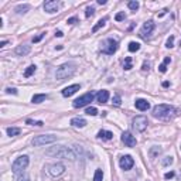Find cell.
Listing matches in <instances>:
<instances>
[{
  "mask_svg": "<svg viewBox=\"0 0 181 181\" xmlns=\"http://www.w3.org/2000/svg\"><path fill=\"white\" fill-rule=\"evenodd\" d=\"M95 14V9L92 6H89V7H86V11H85V16L89 19V17H92Z\"/></svg>",
  "mask_w": 181,
  "mask_h": 181,
  "instance_id": "d6a6232c",
  "label": "cell"
},
{
  "mask_svg": "<svg viewBox=\"0 0 181 181\" xmlns=\"http://www.w3.org/2000/svg\"><path fill=\"white\" fill-rule=\"evenodd\" d=\"M85 113L89 115V116H96V115H98V109H96V107L90 106V107H88V109H86V112H85Z\"/></svg>",
  "mask_w": 181,
  "mask_h": 181,
  "instance_id": "4dcf8cb0",
  "label": "cell"
},
{
  "mask_svg": "<svg viewBox=\"0 0 181 181\" xmlns=\"http://www.w3.org/2000/svg\"><path fill=\"white\" fill-rule=\"evenodd\" d=\"M102 178H103V171H102L101 168H98V170L95 171L94 181H102Z\"/></svg>",
  "mask_w": 181,
  "mask_h": 181,
  "instance_id": "f1b7e54d",
  "label": "cell"
},
{
  "mask_svg": "<svg viewBox=\"0 0 181 181\" xmlns=\"http://www.w3.org/2000/svg\"><path fill=\"white\" fill-rule=\"evenodd\" d=\"M171 62V58L170 57H166L164 61H163V64H160V67H158V71H160L161 74H164L166 71H167V65Z\"/></svg>",
  "mask_w": 181,
  "mask_h": 181,
  "instance_id": "7402d4cb",
  "label": "cell"
},
{
  "mask_svg": "<svg viewBox=\"0 0 181 181\" xmlns=\"http://www.w3.org/2000/svg\"><path fill=\"white\" fill-rule=\"evenodd\" d=\"M6 94H13V95H17V89H16V88H7V89H6Z\"/></svg>",
  "mask_w": 181,
  "mask_h": 181,
  "instance_id": "74e56055",
  "label": "cell"
},
{
  "mask_svg": "<svg viewBox=\"0 0 181 181\" xmlns=\"http://www.w3.org/2000/svg\"><path fill=\"white\" fill-rule=\"evenodd\" d=\"M55 36L57 37H64V33L62 31H55Z\"/></svg>",
  "mask_w": 181,
  "mask_h": 181,
  "instance_id": "7bdbcfd3",
  "label": "cell"
},
{
  "mask_svg": "<svg viewBox=\"0 0 181 181\" xmlns=\"http://www.w3.org/2000/svg\"><path fill=\"white\" fill-rule=\"evenodd\" d=\"M180 45H181V43H180Z\"/></svg>",
  "mask_w": 181,
  "mask_h": 181,
  "instance_id": "681fc988",
  "label": "cell"
},
{
  "mask_svg": "<svg viewBox=\"0 0 181 181\" xmlns=\"http://www.w3.org/2000/svg\"><path fill=\"white\" fill-rule=\"evenodd\" d=\"M106 21H107V17H103V19H101V20H99V21H98V23L94 26V28H92V33H96L99 28H102V27L105 26V23H106Z\"/></svg>",
  "mask_w": 181,
  "mask_h": 181,
  "instance_id": "603a6c76",
  "label": "cell"
},
{
  "mask_svg": "<svg viewBox=\"0 0 181 181\" xmlns=\"http://www.w3.org/2000/svg\"><path fill=\"white\" fill-rule=\"evenodd\" d=\"M75 72V65L74 64H62L55 72V78L60 81L67 79V78L72 77Z\"/></svg>",
  "mask_w": 181,
  "mask_h": 181,
  "instance_id": "3957f363",
  "label": "cell"
},
{
  "mask_svg": "<svg viewBox=\"0 0 181 181\" xmlns=\"http://www.w3.org/2000/svg\"><path fill=\"white\" fill-rule=\"evenodd\" d=\"M160 153H161V149L157 147V146H154V147L150 149V157L151 158H156L158 154H160Z\"/></svg>",
  "mask_w": 181,
  "mask_h": 181,
  "instance_id": "4316f807",
  "label": "cell"
},
{
  "mask_svg": "<svg viewBox=\"0 0 181 181\" xmlns=\"http://www.w3.org/2000/svg\"><path fill=\"white\" fill-rule=\"evenodd\" d=\"M129 51L130 53H136V51H139L140 50V44L139 43H136V41H132V43H129Z\"/></svg>",
  "mask_w": 181,
  "mask_h": 181,
  "instance_id": "d4e9b609",
  "label": "cell"
},
{
  "mask_svg": "<svg viewBox=\"0 0 181 181\" xmlns=\"http://www.w3.org/2000/svg\"><path fill=\"white\" fill-rule=\"evenodd\" d=\"M67 23L68 24H75V23H78V19L77 17H71V19H68L67 20Z\"/></svg>",
  "mask_w": 181,
  "mask_h": 181,
  "instance_id": "b9f144b4",
  "label": "cell"
},
{
  "mask_svg": "<svg viewBox=\"0 0 181 181\" xmlns=\"http://www.w3.org/2000/svg\"><path fill=\"white\" fill-rule=\"evenodd\" d=\"M45 154L51 156V157H58V158H69L72 161L77 158L75 151L71 147H67V146H54V147H50L48 150H45Z\"/></svg>",
  "mask_w": 181,
  "mask_h": 181,
  "instance_id": "6da1fadb",
  "label": "cell"
},
{
  "mask_svg": "<svg viewBox=\"0 0 181 181\" xmlns=\"http://www.w3.org/2000/svg\"><path fill=\"white\" fill-rule=\"evenodd\" d=\"M21 133V130L19 128H7V134L10 137H14V136H19Z\"/></svg>",
  "mask_w": 181,
  "mask_h": 181,
  "instance_id": "cb8c5ba5",
  "label": "cell"
},
{
  "mask_svg": "<svg viewBox=\"0 0 181 181\" xmlns=\"http://www.w3.org/2000/svg\"><path fill=\"white\" fill-rule=\"evenodd\" d=\"M36 69H37V67H36V65H30V67L24 71V77H26V78H30L31 75L36 72Z\"/></svg>",
  "mask_w": 181,
  "mask_h": 181,
  "instance_id": "484cf974",
  "label": "cell"
},
{
  "mask_svg": "<svg viewBox=\"0 0 181 181\" xmlns=\"http://www.w3.org/2000/svg\"><path fill=\"white\" fill-rule=\"evenodd\" d=\"M124 19H126V14H124L123 11H122V13H117L116 17H115V20L116 21H122V20H124Z\"/></svg>",
  "mask_w": 181,
  "mask_h": 181,
  "instance_id": "d590c367",
  "label": "cell"
},
{
  "mask_svg": "<svg viewBox=\"0 0 181 181\" xmlns=\"http://www.w3.org/2000/svg\"><path fill=\"white\" fill-rule=\"evenodd\" d=\"M61 3L58 2H54V0H48L44 3V10L47 11V13H57L58 9H60Z\"/></svg>",
  "mask_w": 181,
  "mask_h": 181,
  "instance_id": "4fadbf2b",
  "label": "cell"
},
{
  "mask_svg": "<svg viewBox=\"0 0 181 181\" xmlns=\"http://www.w3.org/2000/svg\"><path fill=\"white\" fill-rule=\"evenodd\" d=\"M174 177V171H170V173H166L164 174V178L166 180H170V178Z\"/></svg>",
  "mask_w": 181,
  "mask_h": 181,
  "instance_id": "60d3db41",
  "label": "cell"
},
{
  "mask_svg": "<svg viewBox=\"0 0 181 181\" xmlns=\"http://www.w3.org/2000/svg\"><path fill=\"white\" fill-rule=\"evenodd\" d=\"M30 51H31L30 45H26V44H24V45H19V47L16 48V51H14V53H16L17 55H27Z\"/></svg>",
  "mask_w": 181,
  "mask_h": 181,
  "instance_id": "ac0fdd59",
  "label": "cell"
},
{
  "mask_svg": "<svg viewBox=\"0 0 181 181\" xmlns=\"http://www.w3.org/2000/svg\"><path fill=\"white\" fill-rule=\"evenodd\" d=\"M6 45H7V41H2V43H0V48L6 47Z\"/></svg>",
  "mask_w": 181,
  "mask_h": 181,
  "instance_id": "bcb514c9",
  "label": "cell"
},
{
  "mask_svg": "<svg viewBox=\"0 0 181 181\" xmlns=\"http://www.w3.org/2000/svg\"><path fill=\"white\" fill-rule=\"evenodd\" d=\"M134 106L137 107L139 111L144 112V111H147L149 107H150V103H149L146 99H137V101L134 102Z\"/></svg>",
  "mask_w": 181,
  "mask_h": 181,
  "instance_id": "2e32d148",
  "label": "cell"
},
{
  "mask_svg": "<svg viewBox=\"0 0 181 181\" xmlns=\"http://www.w3.org/2000/svg\"><path fill=\"white\" fill-rule=\"evenodd\" d=\"M98 4H106V0H98Z\"/></svg>",
  "mask_w": 181,
  "mask_h": 181,
  "instance_id": "7dc6e473",
  "label": "cell"
},
{
  "mask_svg": "<svg viewBox=\"0 0 181 181\" xmlns=\"http://www.w3.org/2000/svg\"><path fill=\"white\" fill-rule=\"evenodd\" d=\"M71 124L74 128H84V126H86V120L84 117H74V119H71Z\"/></svg>",
  "mask_w": 181,
  "mask_h": 181,
  "instance_id": "e0dca14e",
  "label": "cell"
},
{
  "mask_svg": "<svg viewBox=\"0 0 181 181\" xmlns=\"http://www.w3.org/2000/svg\"><path fill=\"white\" fill-rule=\"evenodd\" d=\"M94 98H95L94 92H88V94L79 96L78 99H75V101L72 102V106L77 107V109H78V107H84V106H86L88 103H90V102L94 101Z\"/></svg>",
  "mask_w": 181,
  "mask_h": 181,
  "instance_id": "52a82bcc",
  "label": "cell"
},
{
  "mask_svg": "<svg viewBox=\"0 0 181 181\" xmlns=\"http://www.w3.org/2000/svg\"><path fill=\"white\" fill-rule=\"evenodd\" d=\"M123 68L126 71H129V69H132V68H133V65H132V57H126V58H124Z\"/></svg>",
  "mask_w": 181,
  "mask_h": 181,
  "instance_id": "83f0119b",
  "label": "cell"
},
{
  "mask_svg": "<svg viewBox=\"0 0 181 181\" xmlns=\"http://www.w3.org/2000/svg\"><path fill=\"white\" fill-rule=\"evenodd\" d=\"M177 111H175L174 106H170V105H157V106L153 107V116L161 119V120H170L175 116Z\"/></svg>",
  "mask_w": 181,
  "mask_h": 181,
  "instance_id": "7a4b0ae2",
  "label": "cell"
},
{
  "mask_svg": "<svg viewBox=\"0 0 181 181\" xmlns=\"http://www.w3.org/2000/svg\"><path fill=\"white\" fill-rule=\"evenodd\" d=\"M30 160H28V156H20V157H17L16 161L13 163L11 166V171H13L14 174H19L20 171H23L24 168H27Z\"/></svg>",
  "mask_w": 181,
  "mask_h": 181,
  "instance_id": "277c9868",
  "label": "cell"
},
{
  "mask_svg": "<svg viewBox=\"0 0 181 181\" xmlns=\"http://www.w3.org/2000/svg\"><path fill=\"white\" fill-rule=\"evenodd\" d=\"M26 123L27 124H33V126H34V124H36V126H43V124H44L41 120H31V119H27Z\"/></svg>",
  "mask_w": 181,
  "mask_h": 181,
  "instance_id": "836d02e7",
  "label": "cell"
},
{
  "mask_svg": "<svg viewBox=\"0 0 181 181\" xmlns=\"http://www.w3.org/2000/svg\"><path fill=\"white\" fill-rule=\"evenodd\" d=\"M173 164V157L171 156H168V157H164V160H163V166L164 167H167V166Z\"/></svg>",
  "mask_w": 181,
  "mask_h": 181,
  "instance_id": "e575fe53",
  "label": "cell"
},
{
  "mask_svg": "<svg viewBox=\"0 0 181 181\" xmlns=\"http://www.w3.org/2000/svg\"><path fill=\"white\" fill-rule=\"evenodd\" d=\"M149 120L146 116H136L133 119V128L136 132H144L147 129Z\"/></svg>",
  "mask_w": 181,
  "mask_h": 181,
  "instance_id": "ba28073f",
  "label": "cell"
},
{
  "mask_svg": "<svg viewBox=\"0 0 181 181\" xmlns=\"http://www.w3.org/2000/svg\"><path fill=\"white\" fill-rule=\"evenodd\" d=\"M166 47H167V48H173V47H174V36H170V37L167 38Z\"/></svg>",
  "mask_w": 181,
  "mask_h": 181,
  "instance_id": "1f68e13d",
  "label": "cell"
},
{
  "mask_svg": "<svg viewBox=\"0 0 181 181\" xmlns=\"http://www.w3.org/2000/svg\"><path fill=\"white\" fill-rule=\"evenodd\" d=\"M113 137V133L109 130H99L98 133V139H101V140H112Z\"/></svg>",
  "mask_w": 181,
  "mask_h": 181,
  "instance_id": "d6986e66",
  "label": "cell"
},
{
  "mask_svg": "<svg viewBox=\"0 0 181 181\" xmlns=\"http://www.w3.org/2000/svg\"><path fill=\"white\" fill-rule=\"evenodd\" d=\"M28 10H30V4H19V6L16 7L17 14H26Z\"/></svg>",
  "mask_w": 181,
  "mask_h": 181,
  "instance_id": "44dd1931",
  "label": "cell"
},
{
  "mask_svg": "<svg viewBox=\"0 0 181 181\" xmlns=\"http://www.w3.org/2000/svg\"><path fill=\"white\" fill-rule=\"evenodd\" d=\"M45 99H47V95L45 94H37L31 98V102H33V103H41V102H44Z\"/></svg>",
  "mask_w": 181,
  "mask_h": 181,
  "instance_id": "ffe728a7",
  "label": "cell"
},
{
  "mask_svg": "<svg viewBox=\"0 0 181 181\" xmlns=\"http://www.w3.org/2000/svg\"><path fill=\"white\" fill-rule=\"evenodd\" d=\"M119 164H120L122 170H130L134 166V160L132 158V156H123L119 160Z\"/></svg>",
  "mask_w": 181,
  "mask_h": 181,
  "instance_id": "7c38bea8",
  "label": "cell"
},
{
  "mask_svg": "<svg viewBox=\"0 0 181 181\" xmlns=\"http://www.w3.org/2000/svg\"><path fill=\"white\" fill-rule=\"evenodd\" d=\"M113 103L116 105V106H120V103H122V98L119 96V95H115V96H113Z\"/></svg>",
  "mask_w": 181,
  "mask_h": 181,
  "instance_id": "8d00e7d4",
  "label": "cell"
},
{
  "mask_svg": "<svg viewBox=\"0 0 181 181\" xmlns=\"http://www.w3.org/2000/svg\"><path fill=\"white\" fill-rule=\"evenodd\" d=\"M122 141H123L124 146H128V147H134V146L137 144L136 137H134L130 132H123V133H122Z\"/></svg>",
  "mask_w": 181,
  "mask_h": 181,
  "instance_id": "8fae6325",
  "label": "cell"
},
{
  "mask_svg": "<svg viewBox=\"0 0 181 181\" xmlns=\"http://www.w3.org/2000/svg\"><path fill=\"white\" fill-rule=\"evenodd\" d=\"M96 99L99 103H106V102L109 101V90H106V89L99 90L96 94Z\"/></svg>",
  "mask_w": 181,
  "mask_h": 181,
  "instance_id": "9a60e30c",
  "label": "cell"
},
{
  "mask_svg": "<svg viewBox=\"0 0 181 181\" xmlns=\"http://www.w3.org/2000/svg\"><path fill=\"white\" fill-rule=\"evenodd\" d=\"M65 171V166L62 163H57V164H53L48 167V174L51 177H60L61 174H64Z\"/></svg>",
  "mask_w": 181,
  "mask_h": 181,
  "instance_id": "30bf717a",
  "label": "cell"
},
{
  "mask_svg": "<svg viewBox=\"0 0 181 181\" xmlns=\"http://www.w3.org/2000/svg\"><path fill=\"white\" fill-rule=\"evenodd\" d=\"M143 71H149L150 69V62H147V61H144L143 62V68H141Z\"/></svg>",
  "mask_w": 181,
  "mask_h": 181,
  "instance_id": "ab89813d",
  "label": "cell"
},
{
  "mask_svg": "<svg viewBox=\"0 0 181 181\" xmlns=\"http://www.w3.org/2000/svg\"><path fill=\"white\" fill-rule=\"evenodd\" d=\"M117 41L113 40V38H106L105 43L102 44V53L106 54V55H113L117 51Z\"/></svg>",
  "mask_w": 181,
  "mask_h": 181,
  "instance_id": "8992f818",
  "label": "cell"
},
{
  "mask_svg": "<svg viewBox=\"0 0 181 181\" xmlns=\"http://www.w3.org/2000/svg\"><path fill=\"white\" fill-rule=\"evenodd\" d=\"M17 181H30V180H28V177H20Z\"/></svg>",
  "mask_w": 181,
  "mask_h": 181,
  "instance_id": "ee69618b",
  "label": "cell"
},
{
  "mask_svg": "<svg viewBox=\"0 0 181 181\" xmlns=\"http://www.w3.org/2000/svg\"><path fill=\"white\" fill-rule=\"evenodd\" d=\"M167 11H168V10H167V9H164V10H161V13H160V14H158V17H161V16H164V14H166V13H167Z\"/></svg>",
  "mask_w": 181,
  "mask_h": 181,
  "instance_id": "f6af8a7d",
  "label": "cell"
},
{
  "mask_svg": "<svg viewBox=\"0 0 181 181\" xmlns=\"http://www.w3.org/2000/svg\"><path fill=\"white\" fill-rule=\"evenodd\" d=\"M128 7L130 9V10L136 11L139 7H140V4H139V2H129V3H128Z\"/></svg>",
  "mask_w": 181,
  "mask_h": 181,
  "instance_id": "f546056e",
  "label": "cell"
},
{
  "mask_svg": "<svg viewBox=\"0 0 181 181\" xmlns=\"http://www.w3.org/2000/svg\"><path fill=\"white\" fill-rule=\"evenodd\" d=\"M55 140H57V136H54V134H41V136H36L31 140V144L33 146H44V144L54 143Z\"/></svg>",
  "mask_w": 181,
  "mask_h": 181,
  "instance_id": "5b68a950",
  "label": "cell"
},
{
  "mask_svg": "<svg viewBox=\"0 0 181 181\" xmlns=\"http://www.w3.org/2000/svg\"><path fill=\"white\" fill-rule=\"evenodd\" d=\"M154 27H156V24L153 20L146 21V23L143 24V27H141V30H140V37L144 38V40L150 38L151 33H153V30H154Z\"/></svg>",
  "mask_w": 181,
  "mask_h": 181,
  "instance_id": "9c48e42d",
  "label": "cell"
},
{
  "mask_svg": "<svg viewBox=\"0 0 181 181\" xmlns=\"http://www.w3.org/2000/svg\"><path fill=\"white\" fill-rule=\"evenodd\" d=\"M163 86H164V88L170 86V82H167V81H166V82H163Z\"/></svg>",
  "mask_w": 181,
  "mask_h": 181,
  "instance_id": "c3c4849f",
  "label": "cell"
},
{
  "mask_svg": "<svg viewBox=\"0 0 181 181\" xmlns=\"http://www.w3.org/2000/svg\"><path fill=\"white\" fill-rule=\"evenodd\" d=\"M44 36H45V33H41L40 36H37V37H34V38H33V43H38V41H40L41 38L44 37Z\"/></svg>",
  "mask_w": 181,
  "mask_h": 181,
  "instance_id": "f35d334b",
  "label": "cell"
},
{
  "mask_svg": "<svg viewBox=\"0 0 181 181\" xmlns=\"http://www.w3.org/2000/svg\"><path fill=\"white\" fill-rule=\"evenodd\" d=\"M79 89H81V85L79 84H75V85H71V86H67V88H64V89H62V96L69 98V96H72V95H74L77 90H79Z\"/></svg>",
  "mask_w": 181,
  "mask_h": 181,
  "instance_id": "5bb4252c",
  "label": "cell"
}]
</instances>
